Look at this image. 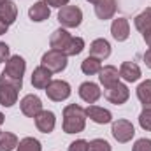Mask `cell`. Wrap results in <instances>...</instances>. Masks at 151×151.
I'll list each match as a JSON object with an SVG mask.
<instances>
[{
  "label": "cell",
  "instance_id": "cell-12",
  "mask_svg": "<svg viewBox=\"0 0 151 151\" xmlns=\"http://www.w3.org/2000/svg\"><path fill=\"white\" fill-rule=\"evenodd\" d=\"M84 113H86V118H90L93 123H99V125H106V123L113 121V114L99 106H88L84 109Z\"/></svg>",
  "mask_w": 151,
  "mask_h": 151
},
{
  "label": "cell",
  "instance_id": "cell-5",
  "mask_svg": "<svg viewBox=\"0 0 151 151\" xmlns=\"http://www.w3.org/2000/svg\"><path fill=\"white\" fill-rule=\"evenodd\" d=\"M46 95L47 99H51L53 102H62V100H67L70 97V84L67 81H62V79H53L47 88H46Z\"/></svg>",
  "mask_w": 151,
  "mask_h": 151
},
{
  "label": "cell",
  "instance_id": "cell-25",
  "mask_svg": "<svg viewBox=\"0 0 151 151\" xmlns=\"http://www.w3.org/2000/svg\"><path fill=\"white\" fill-rule=\"evenodd\" d=\"M18 137L11 132H0V151H12L18 148Z\"/></svg>",
  "mask_w": 151,
  "mask_h": 151
},
{
  "label": "cell",
  "instance_id": "cell-14",
  "mask_svg": "<svg viewBox=\"0 0 151 151\" xmlns=\"http://www.w3.org/2000/svg\"><path fill=\"white\" fill-rule=\"evenodd\" d=\"M111 34L118 42H123L127 40L130 35V25H128V19L127 18H116L111 25Z\"/></svg>",
  "mask_w": 151,
  "mask_h": 151
},
{
  "label": "cell",
  "instance_id": "cell-32",
  "mask_svg": "<svg viewBox=\"0 0 151 151\" xmlns=\"http://www.w3.org/2000/svg\"><path fill=\"white\" fill-rule=\"evenodd\" d=\"M9 46L5 44V42H0V63H4V62H7L9 60Z\"/></svg>",
  "mask_w": 151,
  "mask_h": 151
},
{
  "label": "cell",
  "instance_id": "cell-37",
  "mask_svg": "<svg viewBox=\"0 0 151 151\" xmlns=\"http://www.w3.org/2000/svg\"><path fill=\"white\" fill-rule=\"evenodd\" d=\"M4 121H5V116H4V114L0 113V125H2V123H4Z\"/></svg>",
  "mask_w": 151,
  "mask_h": 151
},
{
  "label": "cell",
  "instance_id": "cell-6",
  "mask_svg": "<svg viewBox=\"0 0 151 151\" xmlns=\"http://www.w3.org/2000/svg\"><path fill=\"white\" fill-rule=\"evenodd\" d=\"M111 134H113V137L118 141V142L125 144V142H130V141L134 139L135 128H134V125H132L128 119H118V121L113 123Z\"/></svg>",
  "mask_w": 151,
  "mask_h": 151
},
{
  "label": "cell",
  "instance_id": "cell-22",
  "mask_svg": "<svg viewBox=\"0 0 151 151\" xmlns=\"http://www.w3.org/2000/svg\"><path fill=\"white\" fill-rule=\"evenodd\" d=\"M137 99L141 100L144 109H151V79L142 81L137 86Z\"/></svg>",
  "mask_w": 151,
  "mask_h": 151
},
{
  "label": "cell",
  "instance_id": "cell-38",
  "mask_svg": "<svg viewBox=\"0 0 151 151\" xmlns=\"http://www.w3.org/2000/svg\"><path fill=\"white\" fill-rule=\"evenodd\" d=\"M88 2H90V4H93V5H95V4H97V2H100V0H88Z\"/></svg>",
  "mask_w": 151,
  "mask_h": 151
},
{
  "label": "cell",
  "instance_id": "cell-29",
  "mask_svg": "<svg viewBox=\"0 0 151 151\" xmlns=\"http://www.w3.org/2000/svg\"><path fill=\"white\" fill-rule=\"evenodd\" d=\"M139 125L142 130L151 132V109H142V113L139 114Z\"/></svg>",
  "mask_w": 151,
  "mask_h": 151
},
{
  "label": "cell",
  "instance_id": "cell-26",
  "mask_svg": "<svg viewBox=\"0 0 151 151\" xmlns=\"http://www.w3.org/2000/svg\"><path fill=\"white\" fill-rule=\"evenodd\" d=\"M83 49H84V40L81 37H72L70 42L67 44V47L63 49V53L67 56H77V55L83 53Z\"/></svg>",
  "mask_w": 151,
  "mask_h": 151
},
{
  "label": "cell",
  "instance_id": "cell-33",
  "mask_svg": "<svg viewBox=\"0 0 151 151\" xmlns=\"http://www.w3.org/2000/svg\"><path fill=\"white\" fill-rule=\"evenodd\" d=\"M42 2H46L49 7H58V9H62L69 4V0H42Z\"/></svg>",
  "mask_w": 151,
  "mask_h": 151
},
{
  "label": "cell",
  "instance_id": "cell-35",
  "mask_svg": "<svg viewBox=\"0 0 151 151\" xmlns=\"http://www.w3.org/2000/svg\"><path fill=\"white\" fill-rule=\"evenodd\" d=\"M142 37H144V40H146V44L151 47V30L150 32H146V34H142Z\"/></svg>",
  "mask_w": 151,
  "mask_h": 151
},
{
  "label": "cell",
  "instance_id": "cell-36",
  "mask_svg": "<svg viewBox=\"0 0 151 151\" xmlns=\"http://www.w3.org/2000/svg\"><path fill=\"white\" fill-rule=\"evenodd\" d=\"M7 28H9V27H7V25H5V23L0 19V35H4V34L7 32Z\"/></svg>",
  "mask_w": 151,
  "mask_h": 151
},
{
  "label": "cell",
  "instance_id": "cell-3",
  "mask_svg": "<svg viewBox=\"0 0 151 151\" xmlns=\"http://www.w3.org/2000/svg\"><path fill=\"white\" fill-rule=\"evenodd\" d=\"M40 65L46 67L51 72H62L67 69V55L63 51H56V49H49L42 55L40 58Z\"/></svg>",
  "mask_w": 151,
  "mask_h": 151
},
{
  "label": "cell",
  "instance_id": "cell-20",
  "mask_svg": "<svg viewBox=\"0 0 151 151\" xmlns=\"http://www.w3.org/2000/svg\"><path fill=\"white\" fill-rule=\"evenodd\" d=\"M95 14L99 19H111L116 14V0H100L95 4Z\"/></svg>",
  "mask_w": 151,
  "mask_h": 151
},
{
  "label": "cell",
  "instance_id": "cell-19",
  "mask_svg": "<svg viewBox=\"0 0 151 151\" xmlns=\"http://www.w3.org/2000/svg\"><path fill=\"white\" fill-rule=\"evenodd\" d=\"M119 77H123L127 83H135L141 79V67L134 62H123L119 67Z\"/></svg>",
  "mask_w": 151,
  "mask_h": 151
},
{
  "label": "cell",
  "instance_id": "cell-13",
  "mask_svg": "<svg viewBox=\"0 0 151 151\" xmlns=\"http://www.w3.org/2000/svg\"><path fill=\"white\" fill-rule=\"evenodd\" d=\"M51 74H53L51 70H47L46 67L39 65L37 69H34V72H32V86L37 88V90H46L47 84L53 81Z\"/></svg>",
  "mask_w": 151,
  "mask_h": 151
},
{
  "label": "cell",
  "instance_id": "cell-21",
  "mask_svg": "<svg viewBox=\"0 0 151 151\" xmlns=\"http://www.w3.org/2000/svg\"><path fill=\"white\" fill-rule=\"evenodd\" d=\"M18 18V7L12 0H5L4 4H0V19L9 27L16 21Z\"/></svg>",
  "mask_w": 151,
  "mask_h": 151
},
{
  "label": "cell",
  "instance_id": "cell-31",
  "mask_svg": "<svg viewBox=\"0 0 151 151\" xmlns=\"http://www.w3.org/2000/svg\"><path fill=\"white\" fill-rule=\"evenodd\" d=\"M69 151H88V141L77 139V141H74V142H70Z\"/></svg>",
  "mask_w": 151,
  "mask_h": 151
},
{
  "label": "cell",
  "instance_id": "cell-18",
  "mask_svg": "<svg viewBox=\"0 0 151 151\" xmlns=\"http://www.w3.org/2000/svg\"><path fill=\"white\" fill-rule=\"evenodd\" d=\"M49 14H51V9H49V5H47L46 2H42V0L32 4V7L28 9V16H30V19L35 21V23L46 21V19L49 18Z\"/></svg>",
  "mask_w": 151,
  "mask_h": 151
},
{
  "label": "cell",
  "instance_id": "cell-8",
  "mask_svg": "<svg viewBox=\"0 0 151 151\" xmlns=\"http://www.w3.org/2000/svg\"><path fill=\"white\" fill-rule=\"evenodd\" d=\"M25 70H27V62H25L19 55H14V56H11V58L5 62L4 74L9 76V77H14V79H23Z\"/></svg>",
  "mask_w": 151,
  "mask_h": 151
},
{
  "label": "cell",
  "instance_id": "cell-28",
  "mask_svg": "<svg viewBox=\"0 0 151 151\" xmlns=\"http://www.w3.org/2000/svg\"><path fill=\"white\" fill-rule=\"evenodd\" d=\"M88 151H111V144L106 139H93L88 142Z\"/></svg>",
  "mask_w": 151,
  "mask_h": 151
},
{
  "label": "cell",
  "instance_id": "cell-27",
  "mask_svg": "<svg viewBox=\"0 0 151 151\" xmlns=\"http://www.w3.org/2000/svg\"><path fill=\"white\" fill-rule=\"evenodd\" d=\"M16 151H42V146L37 139L34 137H25L18 142V148Z\"/></svg>",
  "mask_w": 151,
  "mask_h": 151
},
{
  "label": "cell",
  "instance_id": "cell-11",
  "mask_svg": "<svg viewBox=\"0 0 151 151\" xmlns=\"http://www.w3.org/2000/svg\"><path fill=\"white\" fill-rule=\"evenodd\" d=\"M79 97L86 102V104H95L100 97H102V91L99 88V84L91 83V81H86L79 86Z\"/></svg>",
  "mask_w": 151,
  "mask_h": 151
},
{
  "label": "cell",
  "instance_id": "cell-16",
  "mask_svg": "<svg viewBox=\"0 0 151 151\" xmlns=\"http://www.w3.org/2000/svg\"><path fill=\"white\" fill-rule=\"evenodd\" d=\"M72 35L65 30V28H58L51 34L49 37V44H51V49H56V51H63L67 47V44L70 42Z\"/></svg>",
  "mask_w": 151,
  "mask_h": 151
},
{
  "label": "cell",
  "instance_id": "cell-30",
  "mask_svg": "<svg viewBox=\"0 0 151 151\" xmlns=\"http://www.w3.org/2000/svg\"><path fill=\"white\" fill-rule=\"evenodd\" d=\"M132 151H151V139H137Z\"/></svg>",
  "mask_w": 151,
  "mask_h": 151
},
{
  "label": "cell",
  "instance_id": "cell-7",
  "mask_svg": "<svg viewBox=\"0 0 151 151\" xmlns=\"http://www.w3.org/2000/svg\"><path fill=\"white\" fill-rule=\"evenodd\" d=\"M104 97H106L111 104H114V106H121V104H125V102L128 100L130 90H128L127 84L116 83V84L109 86V88H104Z\"/></svg>",
  "mask_w": 151,
  "mask_h": 151
},
{
  "label": "cell",
  "instance_id": "cell-17",
  "mask_svg": "<svg viewBox=\"0 0 151 151\" xmlns=\"http://www.w3.org/2000/svg\"><path fill=\"white\" fill-rule=\"evenodd\" d=\"M99 79H100V84L104 88H109V86H113L116 83H119V70L114 65H106V67L100 69Z\"/></svg>",
  "mask_w": 151,
  "mask_h": 151
},
{
  "label": "cell",
  "instance_id": "cell-15",
  "mask_svg": "<svg viewBox=\"0 0 151 151\" xmlns=\"http://www.w3.org/2000/svg\"><path fill=\"white\" fill-rule=\"evenodd\" d=\"M111 55V44L106 39H95L90 44V56L99 58V60H106Z\"/></svg>",
  "mask_w": 151,
  "mask_h": 151
},
{
  "label": "cell",
  "instance_id": "cell-4",
  "mask_svg": "<svg viewBox=\"0 0 151 151\" xmlns=\"http://www.w3.org/2000/svg\"><path fill=\"white\" fill-rule=\"evenodd\" d=\"M58 21L65 28H77L83 21V11L77 5H65L58 11Z\"/></svg>",
  "mask_w": 151,
  "mask_h": 151
},
{
  "label": "cell",
  "instance_id": "cell-39",
  "mask_svg": "<svg viewBox=\"0 0 151 151\" xmlns=\"http://www.w3.org/2000/svg\"><path fill=\"white\" fill-rule=\"evenodd\" d=\"M4 2H5V0H0V4H4Z\"/></svg>",
  "mask_w": 151,
  "mask_h": 151
},
{
  "label": "cell",
  "instance_id": "cell-34",
  "mask_svg": "<svg viewBox=\"0 0 151 151\" xmlns=\"http://www.w3.org/2000/svg\"><path fill=\"white\" fill-rule=\"evenodd\" d=\"M144 63H146V67H148V69H151V47L144 53Z\"/></svg>",
  "mask_w": 151,
  "mask_h": 151
},
{
  "label": "cell",
  "instance_id": "cell-10",
  "mask_svg": "<svg viewBox=\"0 0 151 151\" xmlns=\"http://www.w3.org/2000/svg\"><path fill=\"white\" fill-rule=\"evenodd\" d=\"M34 119H35V127L39 128V132H42V134H51V132L55 130V125H56V116H55V113L42 109Z\"/></svg>",
  "mask_w": 151,
  "mask_h": 151
},
{
  "label": "cell",
  "instance_id": "cell-1",
  "mask_svg": "<svg viewBox=\"0 0 151 151\" xmlns=\"http://www.w3.org/2000/svg\"><path fill=\"white\" fill-rule=\"evenodd\" d=\"M86 127V113L81 106L69 104L63 109V132L65 134H79Z\"/></svg>",
  "mask_w": 151,
  "mask_h": 151
},
{
  "label": "cell",
  "instance_id": "cell-9",
  "mask_svg": "<svg viewBox=\"0 0 151 151\" xmlns=\"http://www.w3.org/2000/svg\"><path fill=\"white\" fill-rule=\"evenodd\" d=\"M21 113L28 118H35L40 111H42V100L39 99L37 95H25L19 102Z\"/></svg>",
  "mask_w": 151,
  "mask_h": 151
},
{
  "label": "cell",
  "instance_id": "cell-23",
  "mask_svg": "<svg viewBox=\"0 0 151 151\" xmlns=\"http://www.w3.org/2000/svg\"><path fill=\"white\" fill-rule=\"evenodd\" d=\"M134 23H135V28H137L141 34L150 32L151 30V7H146L139 16H135Z\"/></svg>",
  "mask_w": 151,
  "mask_h": 151
},
{
  "label": "cell",
  "instance_id": "cell-2",
  "mask_svg": "<svg viewBox=\"0 0 151 151\" xmlns=\"http://www.w3.org/2000/svg\"><path fill=\"white\" fill-rule=\"evenodd\" d=\"M23 79H14L2 72L0 76V106L12 107L18 100V90H21Z\"/></svg>",
  "mask_w": 151,
  "mask_h": 151
},
{
  "label": "cell",
  "instance_id": "cell-24",
  "mask_svg": "<svg viewBox=\"0 0 151 151\" xmlns=\"http://www.w3.org/2000/svg\"><path fill=\"white\" fill-rule=\"evenodd\" d=\"M102 69V63L99 58H93V56H88L81 62V70L84 72L86 76H93V74H99Z\"/></svg>",
  "mask_w": 151,
  "mask_h": 151
}]
</instances>
